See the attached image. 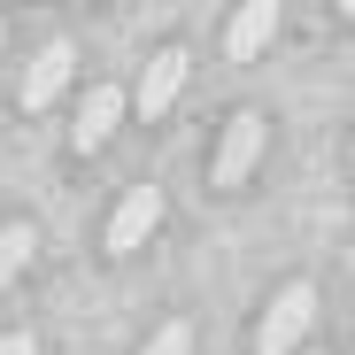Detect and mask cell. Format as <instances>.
Segmentation results:
<instances>
[{"mask_svg":"<svg viewBox=\"0 0 355 355\" xmlns=\"http://www.w3.org/2000/svg\"><path fill=\"white\" fill-rule=\"evenodd\" d=\"M0 355H39V340L31 332H0Z\"/></svg>","mask_w":355,"mask_h":355,"instance_id":"obj_10","label":"cell"},{"mask_svg":"<svg viewBox=\"0 0 355 355\" xmlns=\"http://www.w3.org/2000/svg\"><path fill=\"white\" fill-rule=\"evenodd\" d=\"M340 16H347V24H355V0H340Z\"/></svg>","mask_w":355,"mask_h":355,"instance_id":"obj_11","label":"cell"},{"mask_svg":"<svg viewBox=\"0 0 355 355\" xmlns=\"http://www.w3.org/2000/svg\"><path fill=\"white\" fill-rule=\"evenodd\" d=\"M70 70H78L70 39H46V46L31 54V70H24V108H54V101H62V85H70Z\"/></svg>","mask_w":355,"mask_h":355,"instance_id":"obj_3","label":"cell"},{"mask_svg":"<svg viewBox=\"0 0 355 355\" xmlns=\"http://www.w3.org/2000/svg\"><path fill=\"white\" fill-rule=\"evenodd\" d=\"M309 324H317V286L293 278L278 302L263 309V324H255V355H293V347L309 340Z\"/></svg>","mask_w":355,"mask_h":355,"instance_id":"obj_1","label":"cell"},{"mask_svg":"<svg viewBox=\"0 0 355 355\" xmlns=\"http://www.w3.org/2000/svg\"><path fill=\"white\" fill-rule=\"evenodd\" d=\"M263 116L255 108H240V116H232V124H224V139H216V162H209V186H248V170L263 162Z\"/></svg>","mask_w":355,"mask_h":355,"instance_id":"obj_2","label":"cell"},{"mask_svg":"<svg viewBox=\"0 0 355 355\" xmlns=\"http://www.w3.org/2000/svg\"><path fill=\"white\" fill-rule=\"evenodd\" d=\"M139 355H193V324H162V332H155Z\"/></svg>","mask_w":355,"mask_h":355,"instance_id":"obj_9","label":"cell"},{"mask_svg":"<svg viewBox=\"0 0 355 355\" xmlns=\"http://www.w3.org/2000/svg\"><path fill=\"white\" fill-rule=\"evenodd\" d=\"M278 39V0H240V16H232V54H240V62H255V54Z\"/></svg>","mask_w":355,"mask_h":355,"instance_id":"obj_7","label":"cell"},{"mask_svg":"<svg viewBox=\"0 0 355 355\" xmlns=\"http://www.w3.org/2000/svg\"><path fill=\"white\" fill-rule=\"evenodd\" d=\"M116 116H124V93H116V85H93L85 108H78V124H70V147H78V155H101L108 132H116Z\"/></svg>","mask_w":355,"mask_h":355,"instance_id":"obj_5","label":"cell"},{"mask_svg":"<svg viewBox=\"0 0 355 355\" xmlns=\"http://www.w3.org/2000/svg\"><path fill=\"white\" fill-rule=\"evenodd\" d=\"M31 248H39V232H31V224H0V286H16V278H24Z\"/></svg>","mask_w":355,"mask_h":355,"instance_id":"obj_8","label":"cell"},{"mask_svg":"<svg viewBox=\"0 0 355 355\" xmlns=\"http://www.w3.org/2000/svg\"><path fill=\"white\" fill-rule=\"evenodd\" d=\"M186 70H193L186 54H178V46H162L155 62H147V78H139V93H132V101H139V116H162L178 93H186Z\"/></svg>","mask_w":355,"mask_h":355,"instance_id":"obj_6","label":"cell"},{"mask_svg":"<svg viewBox=\"0 0 355 355\" xmlns=\"http://www.w3.org/2000/svg\"><path fill=\"white\" fill-rule=\"evenodd\" d=\"M155 224H162V193H155V186H132L124 201H116V216H108V248H116V255H132Z\"/></svg>","mask_w":355,"mask_h":355,"instance_id":"obj_4","label":"cell"},{"mask_svg":"<svg viewBox=\"0 0 355 355\" xmlns=\"http://www.w3.org/2000/svg\"><path fill=\"white\" fill-rule=\"evenodd\" d=\"M0 39H8V31H0Z\"/></svg>","mask_w":355,"mask_h":355,"instance_id":"obj_12","label":"cell"}]
</instances>
